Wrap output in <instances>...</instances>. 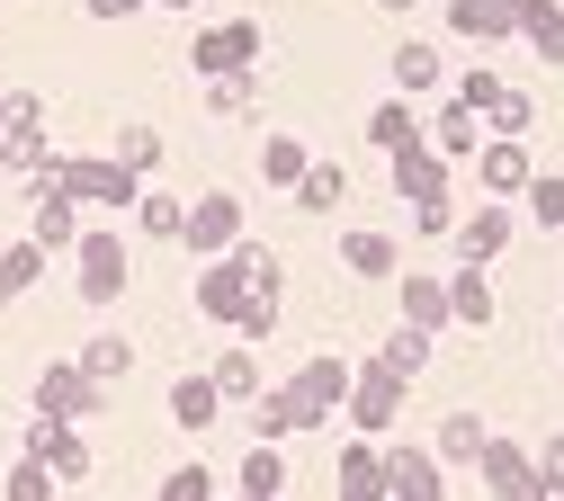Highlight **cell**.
<instances>
[{"label": "cell", "instance_id": "9c48e42d", "mask_svg": "<svg viewBox=\"0 0 564 501\" xmlns=\"http://www.w3.org/2000/svg\"><path fill=\"white\" fill-rule=\"evenodd\" d=\"M171 412H180L188 429H206V421H216V385H206V377H188V385L171 394Z\"/></svg>", "mask_w": 564, "mask_h": 501}, {"label": "cell", "instance_id": "5b68a950", "mask_svg": "<svg viewBox=\"0 0 564 501\" xmlns=\"http://www.w3.org/2000/svg\"><path fill=\"white\" fill-rule=\"evenodd\" d=\"M28 457H36L45 475H82V439H73V429H54V421H36V439H28Z\"/></svg>", "mask_w": 564, "mask_h": 501}, {"label": "cell", "instance_id": "4fadbf2b", "mask_svg": "<svg viewBox=\"0 0 564 501\" xmlns=\"http://www.w3.org/2000/svg\"><path fill=\"white\" fill-rule=\"evenodd\" d=\"M260 28H216V45H206V63H251Z\"/></svg>", "mask_w": 564, "mask_h": 501}, {"label": "cell", "instance_id": "8992f818", "mask_svg": "<svg viewBox=\"0 0 564 501\" xmlns=\"http://www.w3.org/2000/svg\"><path fill=\"white\" fill-rule=\"evenodd\" d=\"M36 403H45V421H54V412H82V403H99V394H90V377H82V368H54Z\"/></svg>", "mask_w": 564, "mask_h": 501}, {"label": "cell", "instance_id": "e0dca14e", "mask_svg": "<svg viewBox=\"0 0 564 501\" xmlns=\"http://www.w3.org/2000/svg\"><path fill=\"white\" fill-rule=\"evenodd\" d=\"M269 492H278V457H269V448H260V457H251V466H242V501H269Z\"/></svg>", "mask_w": 564, "mask_h": 501}, {"label": "cell", "instance_id": "7a4b0ae2", "mask_svg": "<svg viewBox=\"0 0 564 501\" xmlns=\"http://www.w3.org/2000/svg\"><path fill=\"white\" fill-rule=\"evenodd\" d=\"M475 457L492 466V492H502V501H546V475H538V466H529L520 448H502V439H484Z\"/></svg>", "mask_w": 564, "mask_h": 501}, {"label": "cell", "instance_id": "8fae6325", "mask_svg": "<svg viewBox=\"0 0 564 501\" xmlns=\"http://www.w3.org/2000/svg\"><path fill=\"white\" fill-rule=\"evenodd\" d=\"M10 501H54V475H45L36 457H19V466H10Z\"/></svg>", "mask_w": 564, "mask_h": 501}, {"label": "cell", "instance_id": "cb8c5ba5", "mask_svg": "<svg viewBox=\"0 0 564 501\" xmlns=\"http://www.w3.org/2000/svg\"><path fill=\"white\" fill-rule=\"evenodd\" d=\"M538 475H546V492H564V439H546V457H538Z\"/></svg>", "mask_w": 564, "mask_h": 501}, {"label": "cell", "instance_id": "d4e9b609", "mask_svg": "<svg viewBox=\"0 0 564 501\" xmlns=\"http://www.w3.org/2000/svg\"><path fill=\"white\" fill-rule=\"evenodd\" d=\"M538 215H546V225H564V188H555V179L538 188Z\"/></svg>", "mask_w": 564, "mask_h": 501}, {"label": "cell", "instance_id": "44dd1931", "mask_svg": "<svg viewBox=\"0 0 564 501\" xmlns=\"http://www.w3.org/2000/svg\"><path fill=\"white\" fill-rule=\"evenodd\" d=\"M162 501H206V475H197V466H180V475L162 483Z\"/></svg>", "mask_w": 564, "mask_h": 501}, {"label": "cell", "instance_id": "d6986e66", "mask_svg": "<svg viewBox=\"0 0 564 501\" xmlns=\"http://www.w3.org/2000/svg\"><path fill=\"white\" fill-rule=\"evenodd\" d=\"M502 233H511L502 215H475V225H466V251H475V260H484V251H502Z\"/></svg>", "mask_w": 564, "mask_h": 501}, {"label": "cell", "instance_id": "ba28073f", "mask_svg": "<svg viewBox=\"0 0 564 501\" xmlns=\"http://www.w3.org/2000/svg\"><path fill=\"white\" fill-rule=\"evenodd\" d=\"M349 269H359V277H386V269H394V242H386V233H349Z\"/></svg>", "mask_w": 564, "mask_h": 501}, {"label": "cell", "instance_id": "2e32d148", "mask_svg": "<svg viewBox=\"0 0 564 501\" xmlns=\"http://www.w3.org/2000/svg\"><path fill=\"white\" fill-rule=\"evenodd\" d=\"M296 197H305V206H332V197H340V171H332V162H314V171L296 179Z\"/></svg>", "mask_w": 564, "mask_h": 501}, {"label": "cell", "instance_id": "ac0fdd59", "mask_svg": "<svg viewBox=\"0 0 564 501\" xmlns=\"http://www.w3.org/2000/svg\"><path fill=\"white\" fill-rule=\"evenodd\" d=\"M188 233H197V242H225V233H234V206H197Z\"/></svg>", "mask_w": 564, "mask_h": 501}, {"label": "cell", "instance_id": "7c38bea8", "mask_svg": "<svg viewBox=\"0 0 564 501\" xmlns=\"http://www.w3.org/2000/svg\"><path fill=\"white\" fill-rule=\"evenodd\" d=\"M206 385H216V394H260V368H251V358L234 349V358H225V368H216V377H206Z\"/></svg>", "mask_w": 564, "mask_h": 501}, {"label": "cell", "instance_id": "9a60e30c", "mask_svg": "<svg viewBox=\"0 0 564 501\" xmlns=\"http://www.w3.org/2000/svg\"><path fill=\"white\" fill-rule=\"evenodd\" d=\"M403 305H412V323H440V314H448V296H440L431 277H412V286H403Z\"/></svg>", "mask_w": 564, "mask_h": 501}, {"label": "cell", "instance_id": "52a82bcc", "mask_svg": "<svg viewBox=\"0 0 564 501\" xmlns=\"http://www.w3.org/2000/svg\"><path fill=\"white\" fill-rule=\"evenodd\" d=\"M340 501H386V466L359 448V457H349V475H340Z\"/></svg>", "mask_w": 564, "mask_h": 501}, {"label": "cell", "instance_id": "7402d4cb", "mask_svg": "<svg viewBox=\"0 0 564 501\" xmlns=\"http://www.w3.org/2000/svg\"><path fill=\"white\" fill-rule=\"evenodd\" d=\"M117 368H126V340H99V349H90V368H82V377H117Z\"/></svg>", "mask_w": 564, "mask_h": 501}, {"label": "cell", "instance_id": "603a6c76", "mask_svg": "<svg viewBox=\"0 0 564 501\" xmlns=\"http://www.w3.org/2000/svg\"><path fill=\"white\" fill-rule=\"evenodd\" d=\"M440 448H448V457H475V448H484V429H475V421H448V439H440Z\"/></svg>", "mask_w": 564, "mask_h": 501}, {"label": "cell", "instance_id": "6da1fadb", "mask_svg": "<svg viewBox=\"0 0 564 501\" xmlns=\"http://www.w3.org/2000/svg\"><path fill=\"white\" fill-rule=\"evenodd\" d=\"M340 385H349V377H340V358H314V368H305V377H296L288 394H278L269 412H260V429H288V421H323Z\"/></svg>", "mask_w": 564, "mask_h": 501}, {"label": "cell", "instance_id": "277c9868", "mask_svg": "<svg viewBox=\"0 0 564 501\" xmlns=\"http://www.w3.org/2000/svg\"><path fill=\"white\" fill-rule=\"evenodd\" d=\"M82 286H90V296H117V286H126V251L99 233V242H82Z\"/></svg>", "mask_w": 564, "mask_h": 501}, {"label": "cell", "instance_id": "ffe728a7", "mask_svg": "<svg viewBox=\"0 0 564 501\" xmlns=\"http://www.w3.org/2000/svg\"><path fill=\"white\" fill-rule=\"evenodd\" d=\"M448 305H457V323H484V314H492V305H484V286H475V277H457V296H448Z\"/></svg>", "mask_w": 564, "mask_h": 501}, {"label": "cell", "instance_id": "5bb4252c", "mask_svg": "<svg viewBox=\"0 0 564 501\" xmlns=\"http://www.w3.org/2000/svg\"><path fill=\"white\" fill-rule=\"evenodd\" d=\"M63 179H73L82 197H126V179H117V171H99V162H73V171H63Z\"/></svg>", "mask_w": 564, "mask_h": 501}, {"label": "cell", "instance_id": "30bf717a", "mask_svg": "<svg viewBox=\"0 0 564 501\" xmlns=\"http://www.w3.org/2000/svg\"><path fill=\"white\" fill-rule=\"evenodd\" d=\"M206 314L242 323V269H216V277H206Z\"/></svg>", "mask_w": 564, "mask_h": 501}, {"label": "cell", "instance_id": "3957f363", "mask_svg": "<svg viewBox=\"0 0 564 501\" xmlns=\"http://www.w3.org/2000/svg\"><path fill=\"white\" fill-rule=\"evenodd\" d=\"M394 403H403V377L377 358V368L359 377V421H368V429H386V421H394Z\"/></svg>", "mask_w": 564, "mask_h": 501}]
</instances>
